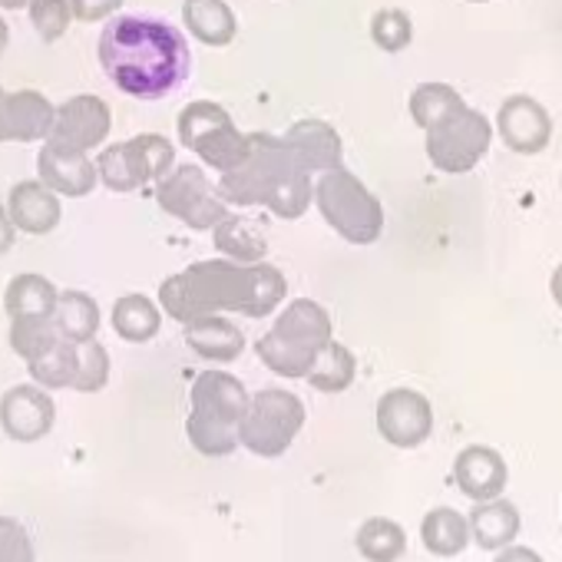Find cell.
Here are the masks:
<instances>
[{
  "label": "cell",
  "instance_id": "obj_1",
  "mask_svg": "<svg viewBox=\"0 0 562 562\" xmlns=\"http://www.w3.org/2000/svg\"><path fill=\"white\" fill-rule=\"evenodd\" d=\"M100 67L126 97L162 100L186 83L192 54L169 21L116 18L100 37Z\"/></svg>",
  "mask_w": 562,
  "mask_h": 562
},
{
  "label": "cell",
  "instance_id": "obj_2",
  "mask_svg": "<svg viewBox=\"0 0 562 562\" xmlns=\"http://www.w3.org/2000/svg\"><path fill=\"white\" fill-rule=\"evenodd\" d=\"M162 308L189 325L215 312H241L248 318L268 315L285 299V278L271 265L241 268L232 261H199L159 289Z\"/></svg>",
  "mask_w": 562,
  "mask_h": 562
},
{
  "label": "cell",
  "instance_id": "obj_3",
  "mask_svg": "<svg viewBox=\"0 0 562 562\" xmlns=\"http://www.w3.org/2000/svg\"><path fill=\"white\" fill-rule=\"evenodd\" d=\"M218 199L238 205H268L281 218H299L308 209L312 182L305 162L295 156L289 139L248 136V159L225 172Z\"/></svg>",
  "mask_w": 562,
  "mask_h": 562
},
{
  "label": "cell",
  "instance_id": "obj_4",
  "mask_svg": "<svg viewBox=\"0 0 562 562\" xmlns=\"http://www.w3.org/2000/svg\"><path fill=\"white\" fill-rule=\"evenodd\" d=\"M248 407V394L238 378L225 371H205L192 384V411L186 420L189 443L205 457H228L238 450V420Z\"/></svg>",
  "mask_w": 562,
  "mask_h": 562
},
{
  "label": "cell",
  "instance_id": "obj_5",
  "mask_svg": "<svg viewBox=\"0 0 562 562\" xmlns=\"http://www.w3.org/2000/svg\"><path fill=\"white\" fill-rule=\"evenodd\" d=\"M331 341V318L315 302H295L258 341V358L281 378H308L315 358Z\"/></svg>",
  "mask_w": 562,
  "mask_h": 562
},
{
  "label": "cell",
  "instance_id": "obj_6",
  "mask_svg": "<svg viewBox=\"0 0 562 562\" xmlns=\"http://www.w3.org/2000/svg\"><path fill=\"white\" fill-rule=\"evenodd\" d=\"M305 427V404L292 391L268 387L248 397V407L238 420V447L255 457H281Z\"/></svg>",
  "mask_w": 562,
  "mask_h": 562
},
{
  "label": "cell",
  "instance_id": "obj_7",
  "mask_svg": "<svg viewBox=\"0 0 562 562\" xmlns=\"http://www.w3.org/2000/svg\"><path fill=\"white\" fill-rule=\"evenodd\" d=\"M318 195V209L328 218V225L345 235L355 245H371L381 228H384V209L381 202L364 189V182L358 176H351L348 169H328L318 182V189H312Z\"/></svg>",
  "mask_w": 562,
  "mask_h": 562
},
{
  "label": "cell",
  "instance_id": "obj_8",
  "mask_svg": "<svg viewBox=\"0 0 562 562\" xmlns=\"http://www.w3.org/2000/svg\"><path fill=\"white\" fill-rule=\"evenodd\" d=\"M179 136L192 153H199L218 172H232L248 159V136H241L232 126L228 113L215 103L199 100L186 106L179 116Z\"/></svg>",
  "mask_w": 562,
  "mask_h": 562
},
{
  "label": "cell",
  "instance_id": "obj_9",
  "mask_svg": "<svg viewBox=\"0 0 562 562\" xmlns=\"http://www.w3.org/2000/svg\"><path fill=\"white\" fill-rule=\"evenodd\" d=\"M490 143H493V123L470 106L450 113L447 120L427 130V156L440 172L450 176L470 172L486 156Z\"/></svg>",
  "mask_w": 562,
  "mask_h": 562
},
{
  "label": "cell",
  "instance_id": "obj_10",
  "mask_svg": "<svg viewBox=\"0 0 562 562\" xmlns=\"http://www.w3.org/2000/svg\"><path fill=\"white\" fill-rule=\"evenodd\" d=\"M172 159H176L172 146L162 136L146 133V136H136V139H130L123 146H110L100 156L97 169H100V176H103V182L110 189L133 192V189H139V186H146L153 179H162L176 166Z\"/></svg>",
  "mask_w": 562,
  "mask_h": 562
},
{
  "label": "cell",
  "instance_id": "obj_11",
  "mask_svg": "<svg viewBox=\"0 0 562 562\" xmlns=\"http://www.w3.org/2000/svg\"><path fill=\"white\" fill-rule=\"evenodd\" d=\"M159 205L192 228H215L228 212L199 166H176L159 182Z\"/></svg>",
  "mask_w": 562,
  "mask_h": 562
},
{
  "label": "cell",
  "instance_id": "obj_12",
  "mask_svg": "<svg viewBox=\"0 0 562 562\" xmlns=\"http://www.w3.org/2000/svg\"><path fill=\"white\" fill-rule=\"evenodd\" d=\"M378 430L391 447L401 450H414L420 447L430 430H434V407L424 394L411 391V387H397L387 391L378 401Z\"/></svg>",
  "mask_w": 562,
  "mask_h": 562
},
{
  "label": "cell",
  "instance_id": "obj_13",
  "mask_svg": "<svg viewBox=\"0 0 562 562\" xmlns=\"http://www.w3.org/2000/svg\"><path fill=\"white\" fill-rule=\"evenodd\" d=\"M496 133L513 153L536 156L552 139V116L546 113V106L539 100L516 93V97L503 100V106L496 113Z\"/></svg>",
  "mask_w": 562,
  "mask_h": 562
},
{
  "label": "cell",
  "instance_id": "obj_14",
  "mask_svg": "<svg viewBox=\"0 0 562 562\" xmlns=\"http://www.w3.org/2000/svg\"><path fill=\"white\" fill-rule=\"evenodd\" d=\"M110 110L103 100L97 97H74L70 103H64L54 113V126H50V146L70 149V153H87L93 146H100L110 133Z\"/></svg>",
  "mask_w": 562,
  "mask_h": 562
},
{
  "label": "cell",
  "instance_id": "obj_15",
  "mask_svg": "<svg viewBox=\"0 0 562 562\" xmlns=\"http://www.w3.org/2000/svg\"><path fill=\"white\" fill-rule=\"evenodd\" d=\"M57 407L47 391L21 384L0 397V427L18 443H37L54 430Z\"/></svg>",
  "mask_w": 562,
  "mask_h": 562
},
{
  "label": "cell",
  "instance_id": "obj_16",
  "mask_svg": "<svg viewBox=\"0 0 562 562\" xmlns=\"http://www.w3.org/2000/svg\"><path fill=\"white\" fill-rule=\"evenodd\" d=\"M54 126V106L41 93L0 90V143L44 139Z\"/></svg>",
  "mask_w": 562,
  "mask_h": 562
},
{
  "label": "cell",
  "instance_id": "obj_17",
  "mask_svg": "<svg viewBox=\"0 0 562 562\" xmlns=\"http://www.w3.org/2000/svg\"><path fill=\"white\" fill-rule=\"evenodd\" d=\"M453 480H457V486H460L463 496H470L476 503L493 499L506 486V460L493 447L473 443V447H467V450L457 453Z\"/></svg>",
  "mask_w": 562,
  "mask_h": 562
},
{
  "label": "cell",
  "instance_id": "obj_18",
  "mask_svg": "<svg viewBox=\"0 0 562 562\" xmlns=\"http://www.w3.org/2000/svg\"><path fill=\"white\" fill-rule=\"evenodd\" d=\"M41 179L54 192L87 195L97 186V166H90L83 153H70V149H60V146L47 143L41 149Z\"/></svg>",
  "mask_w": 562,
  "mask_h": 562
},
{
  "label": "cell",
  "instance_id": "obj_19",
  "mask_svg": "<svg viewBox=\"0 0 562 562\" xmlns=\"http://www.w3.org/2000/svg\"><path fill=\"white\" fill-rule=\"evenodd\" d=\"M467 522H470V539H476V546L490 549V552L509 546L519 536V526H522L519 509L509 499H499V496L476 503V509L467 516Z\"/></svg>",
  "mask_w": 562,
  "mask_h": 562
},
{
  "label": "cell",
  "instance_id": "obj_20",
  "mask_svg": "<svg viewBox=\"0 0 562 562\" xmlns=\"http://www.w3.org/2000/svg\"><path fill=\"white\" fill-rule=\"evenodd\" d=\"M11 222L31 235H44L60 222V202L54 195V189L41 186V182H18L11 192Z\"/></svg>",
  "mask_w": 562,
  "mask_h": 562
},
{
  "label": "cell",
  "instance_id": "obj_21",
  "mask_svg": "<svg viewBox=\"0 0 562 562\" xmlns=\"http://www.w3.org/2000/svg\"><path fill=\"white\" fill-rule=\"evenodd\" d=\"M186 341H189V348H192L199 358L218 361V364L235 361V358L241 355V348H245L241 331H238L232 322L218 318V315H205V318L189 322V325H186Z\"/></svg>",
  "mask_w": 562,
  "mask_h": 562
},
{
  "label": "cell",
  "instance_id": "obj_22",
  "mask_svg": "<svg viewBox=\"0 0 562 562\" xmlns=\"http://www.w3.org/2000/svg\"><path fill=\"white\" fill-rule=\"evenodd\" d=\"M285 139L295 149V156L305 162V169H338L341 166V139L328 123H318V120L299 123Z\"/></svg>",
  "mask_w": 562,
  "mask_h": 562
},
{
  "label": "cell",
  "instance_id": "obj_23",
  "mask_svg": "<svg viewBox=\"0 0 562 562\" xmlns=\"http://www.w3.org/2000/svg\"><path fill=\"white\" fill-rule=\"evenodd\" d=\"M420 539L424 546L440 555V559H453L467 549L470 542V522L463 513L450 509V506H437L424 516L420 522Z\"/></svg>",
  "mask_w": 562,
  "mask_h": 562
},
{
  "label": "cell",
  "instance_id": "obj_24",
  "mask_svg": "<svg viewBox=\"0 0 562 562\" xmlns=\"http://www.w3.org/2000/svg\"><path fill=\"white\" fill-rule=\"evenodd\" d=\"M54 328L60 338H67L70 345H83L97 335L100 328V308L93 305L90 295H80V292H64L57 295V305H54Z\"/></svg>",
  "mask_w": 562,
  "mask_h": 562
},
{
  "label": "cell",
  "instance_id": "obj_25",
  "mask_svg": "<svg viewBox=\"0 0 562 562\" xmlns=\"http://www.w3.org/2000/svg\"><path fill=\"white\" fill-rule=\"evenodd\" d=\"M186 24L189 34H195L209 47H225L235 37V18L225 0H186Z\"/></svg>",
  "mask_w": 562,
  "mask_h": 562
},
{
  "label": "cell",
  "instance_id": "obj_26",
  "mask_svg": "<svg viewBox=\"0 0 562 562\" xmlns=\"http://www.w3.org/2000/svg\"><path fill=\"white\" fill-rule=\"evenodd\" d=\"M355 546L368 562H397L407 552V532L387 516H371L368 522H361Z\"/></svg>",
  "mask_w": 562,
  "mask_h": 562
},
{
  "label": "cell",
  "instance_id": "obj_27",
  "mask_svg": "<svg viewBox=\"0 0 562 562\" xmlns=\"http://www.w3.org/2000/svg\"><path fill=\"white\" fill-rule=\"evenodd\" d=\"M57 305V292L41 274H21L8 292V312L14 322L21 318H50Z\"/></svg>",
  "mask_w": 562,
  "mask_h": 562
},
{
  "label": "cell",
  "instance_id": "obj_28",
  "mask_svg": "<svg viewBox=\"0 0 562 562\" xmlns=\"http://www.w3.org/2000/svg\"><path fill=\"white\" fill-rule=\"evenodd\" d=\"M31 374L41 387H74V374H77V345H70L67 338H54L44 351H37L31 361Z\"/></svg>",
  "mask_w": 562,
  "mask_h": 562
},
{
  "label": "cell",
  "instance_id": "obj_29",
  "mask_svg": "<svg viewBox=\"0 0 562 562\" xmlns=\"http://www.w3.org/2000/svg\"><path fill=\"white\" fill-rule=\"evenodd\" d=\"M355 355L338 345V341H328L322 348V355L315 358L312 371H308V384L322 394H341L345 387H351L355 381Z\"/></svg>",
  "mask_w": 562,
  "mask_h": 562
},
{
  "label": "cell",
  "instance_id": "obj_30",
  "mask_svg": "<svg viewBox=\"0 0 562 562\" xmlns=\"http://www.w3.org/2000/svg\"><path fill=\"white\" fill-rule=\"evenodd\" d=\"M113 328L123 341L143 345L159 331V312L146 295H123L113 308Z\"/></svg>",
  "mask_w": 562,
  "mask_h": 562
},
{
  "label": "cell",
  "instance_id": "obj_31",
  "mask_svg": "<svg viewBox=\"0 0 562 562\" xmlns=\"http://www.w3.org/2000/svg\"><path fill=\"white\" fill-rule=\"evenodd\" d=\"M467 103H463V97L453 90V87H447V83H424V87H417L414 90V97H411V116H414V123L427 133L430 126H437L440 120H447L450 113H457V110H463Z\"/></svg>",
  "mask_w": 562,
  "mask_h": 562
},
{
  "label": "cell",
  "instance_id": "obj_32",
  "mask_svg": "<svg viewBox=\"0 0 562 562\" xmlns=\"http://www.w3.org/2000/svg\"><path fill=\"white\" fill-rule=\"evenodd\" d=\"M212 232H215L218 248H222L225 255H235L238 261H255V258H261V251H265V235H261L255 225H248L245 218L225 215Z\"/></svg>",
  "mask_w": 562,
  "mask_h": 562
},
{
  "label": "cell",
  "instance_id": "obj_33",
  "mask_svg": "<svg viewBox=\"0 0 562 562\" xmlns=\"http://www.w3.org/2000/svg\"><path fill=\"white\" fill-rule=\"evenodd\" d=\"M110 378V355L103 351V345H97L93 338L77 345V374H74V387L83 394H97Z\"/></svg>",
  "mask_w": 562,
  "mask_h": 562
},
{
  "label": "cell",
  "instance_id": "obj_34",
  "mask_svg": "<svg viewBox=\"0 0 562 562\" xmlns=\"http://www.w3.org/2000/svg\"><path fill=\"white\" fill-rule=\"evenodd\" d=\"M371 37H374V44H378L381 50L401 54V50L411 44V37H414V24H411V18H407L404 11L387 8V11H378V14H374V21H371Z\"/></svg>",
  "mask_w": 562,
  "mask_h": 562
},
{
  "label": "cell",
  "instance_id": "obj_35",
  "mask_svg": "<svg viewBox=\"0 0 562 562\" xmlns=\"http://www.w3.org/2000/svg\"><path fill=\"white\" fill-rule=\"evenodd\" d=\"M74 21V8L67 4V0H31V24L37 27V34L54 44L67 34Z\"/></svg>",
  "mask_w": 562,
  "mask_h": 562
},
{
  "label": "cell",
  "instance_id": "obj_36",
  "mask_svg": "<svg viewBox=\"0 0 562 562\" xmlns=\"http://www.w3.org/2000/svg\"><path fill=\"white\" fill-rule=\"evenodd\" d=\"M74 18L83 24H97L103 18H110L116 8H123V0H70Z\"/></svg>",
  "mask_w": 562,
  "mask_h": 562
},
{
  "label": "cell",
  "instance_id": "obj_37",
  "mask_svg": "<svg viewBox=\"0 0 562 562\" xmlns=\"http://www.w3.org/2000/svg\"><path fill=\"white\" fill-rule=\"evenodd\" d=\"M493 562H542V555L536 549H529V546H513L509 542V546L499 549V555Z\"/></svg>",
  "mask_w": 562,
  "mask_h": 562
},
{
  "label": "cell",
  "instance_id": "obj_38",
  "mask_svg": "<svg viewBox=\"0 0 562 562\" xmlns=\"http://www.w3.org/2000/svg\"><path fill=\"white\" fill-rule=\"evenodd\" d=\"M11 245H14V222L4 212V205H0V251H11Z\"/></svg>",
  "mask_w": 562,
  "mask_h": 562
},
{
  "label": "cell",
  "instance_id": "obj_39",
  "mask_svg": "<svg viewBox=\"0 0 562 562\" xmlns=\"http://www.w3.org/2000/svg\"><path fill=\"white\" fill-rule=\"evenodd\" d=\"M549 292H552V302L562 308V265L552 271V281H549Z\"/></svg>",
  "mask_w": 562,
  "mask_h": 562
},
{
  "label": "cell",
  "instance_id": "obj_40",
  "mask_svg": "<svg viewBox=\"0 0 562 562\" xmlns=\"http://www.w3.org/2000/svg\"><path fill=\"white\" fill-rule=\"evenodd\" d=\"M27 4H31V0H0V8H14V11H21Z\"/></svg>",
  "mask_w": 562,
  "mask_h": 562
},
{
  "label": "cell",
  "instance_id": "obj_41",
  "mask_svg": "<svg viewBox=\"0 0 562 562\" xmlns=\"http://www.w3.org/2000/svg\"><path fill=\"white\" fill-rule=\"evenodd\" d=\"M8 34H11V31H8V24H4V21H0V50H4V47H8Z\"/></svg>",
  "mask_w": 562,
  "mask_h": 562
},
{
  "label": "cell",
  "instance_id": "obj_42",
  "mask_svg": "<svg viewBox=\"0 0 562 562\" xmlns=\"http://www.w3.org/2000/svg\"><path fill=\"white\" fill-rule=\"evenodd\" d=\"M470 4H490V0H470Z\"/></svg>",
  "mask_w": 562,
  "mask_h": 562
}]
</instances>
